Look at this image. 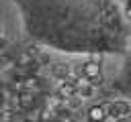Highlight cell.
I'll return each mask as SVG.
<instances>
[{
	"mask_svg": "<svg viewBox=\"0 0 131 122\" xmlns=\"http://www.w3.org/2000/svg\"><path fill=\"white\" fill-rule=\"evenodd\" d=\"M41 96H35L33 92H18L16 94V106H18V110H39V108H43L41 106V100H39Z\"/></svg>",
	"mask_w": 131,
	"mask_h": 122,
	"instance_id": "cell-1",
	"label": "cell"
},
{
	"mask_svg": "<svg viewBox=\"0 0 131 122\" xmlns=\"http://www.w3.org/2000/svg\"><path fill=\"white\" fill-rule=\"evenodd\" d=\"M106 114H108V118H115V120H127L129 118V104L125 100L111 102V104H106Z\"/></svg>",
	"mask_w": 131,
	"mask_h": 122,
	"instance_id": "cell-2",
	"label": "cell"
},
{
	"mask_svg": "<svg viewBox=\"0 0 131 122\" xmlns=\"http://www.w3.org/2000/svg\"><path fill=\"white\" fill-rule=\"evenodd\" d=\"M106 104H92L86 110V120L88 122H104L106 120Z\"/></svg>",
	"mask_w": 131,
	"mask_h": 122,
	"instance_id": "cell-3",
	"label": "cell"
},
{
	"mask_svg": "<svg viewBox=\"0 0 131 122\" xmlns=\"http://www.w3.org/2000/svg\"><path fill=\"white\" fill-rule=\"evenodd\" d=\"M98 73H102V71H100V63H98V61L90 59V61L82 63V75H84L86 79H90V77H94V75H98Z\"/></svg>",
	"mask_w": 131,
	"mask_h": 122,
	"instance_id": "cell-4",
	"label": "cell"
},
{
	"mask_svg": "<svg viewBox=\"0 0 131 122\" xmlns=\"http://www.w3.org/2000/svg\"><path fill=\"white\" fill-rule=\"evenodd\" d=\"M49 71H51V75H53L55 79H61V81L70 75V67H68L66 63H51Z\"/></svg>",
	"mask_w": 131,
	"mask_h": 122,
	"instance_id": "cell-5",
	"label": "cell"
},
{
	"mask_svg": "<svg viewBox=\"0 0 131 122\" xmlns=\"http://www.w3.org/2000/svg\"><path fill=\"white\" fill-rule=\"evenodd\" d=\"M74 85H70V83H66V81H59V85H57V89H55V96H59L61 100H68V98H72L74 96Z\"/></svg>",
	"mask_w": 131,
	"mask_h": 122,
	"instance_id": "cell-6",
	"label": "cell"
},
{
	"mask_svg": "<svg viewBox=\"0 0 131 122\" xmlns=\"http://www.w3.org/2000/svg\"><path fill=\"white\" fill-rule=\"evenodd\" d=\"M31 63H33V57H31L27 51L18 53V55H16V59H14V67H23V69H25V67H29Z\"/></svg>",
	"mask_w": 131,
	"mask_h": 122,
	"instance_id": "cell-7",
	"label": "cell"
},
{
	"mask_svg": "<svg viewBox=\"0 0 131 122\" xmlns=\"http://www.w3.org/2000/svg\"><path fill=\"white\" fill-rule=\"evenodd\" d=\"M88 83H90L92 87H96V89H98V87H100V85L104 83V75H102V73H98V75L90 77V79H88Z\"/></svg>",
	"mask_w": 131,
	"mask_h": 122,
	"instance_id": "cell-8",
	"label": "cell"
},
{
	"mask_svg": "<svg viewBox=\"0 0 131 122\" xmlns=\"http://www.w3.org/2000/svg\"><path fill=\"white\" fill-rule=\"evenodd\" d=\"M0 39H2V26H0Z\"/></svg>",
	"mask_w": 131,
	"mask_h": 122,
	"instance_id": "cell-9",
	"label": "cell"
},
{
	"mask_svg": "<svg viewBox=\"0 0 131 122\" xmlns=\"http://www.w3.org/2000/svg\"><path fill=\"white\" fill-rule=\"evenodd\" d=\"M123 2H129V0H123Z\"/></svg>",
	"mask_w": 131,
	"mask_h": 122,
	"instance_id": "cell-10",
	"label": "cell"
},
{
	"mask_svg": "<svg viewBox=\"0 0 131 122\" xmlns=\"http://www.w3.org/2000/svg\"><path fill=\"white\" fill-rule=\"evenodd\" d=\"M72 122H76V120H72Z\"/></svg>",
	"mask_w": 131,
	"mask_h": 122,
	"instance_id": "cell-11",
	"label": "cell"
}]
</instances>
